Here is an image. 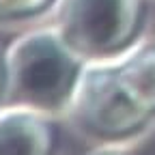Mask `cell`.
Returning a JSON list of instances; mask_svg holds the SVG:
<instances>
[{"label": "cell", "mask_w": 155, "mask_h": 155, "mask_svg": "<svg viewBox=\"0 0 155 155\" xmlns=\"http://www.w3.org/2000/svg\"><path fill=\"white\" fill-rule=\"evenodd\" d=\"M84 63L54 24L17 35L5 48L2 104L65 116Z\"/></svg>", "instance_id": "obj_1"}, {"label": "cell", "mask_w": 155, "mask_h": 155, "mask_svg": "<svg viewBox=\"0 0 155 155\" xmlns=\"http://www.w3.org/2000/svg\"><path fill=\"white\" fill-rule=\"evenodd\" d=\"M56 0H0V24H15L52 13Z\"/></svg>", "instance_id": "obj_6"}, {"label": "cell", "mask_w": 155, "mask_h": 155, "mask_svg": "<svg viewBox=\"0 0 155 155\" xmlns=\"http://www.w3.org/2000/svg\"><path fill=\"white\" fill-rule=\"evenodd\" d=\"M140 15V0H56L52 24L84 61H108L134 41Z\"/></svg>", "instance_id": "obj_3"}, {"label": "cell", "mask_w": 155, "mask_h": 155, "mask_svg": "<svg viewBox=\"0 0 155 155\" xmlns=\"http://www.w3.org/2000/svg\"><path fill=\"white\" fill-rule=\"evenodd\" d=\"M80 136L97 142H119L136 134L149 114L136 106L108 61H86L65 112Z\"/></svg>", "instance_id": "obj_2"}, {"label": "cell", "mask_w": 155, "mask_h": 155, "mask_svg": "<svg viewBox=\"0 0 155 155\" xmlns=\"http://www.w3.org/2000/svg\"><path fill=\"white\" fill-rule=\"evenodd\" d=\"M5 99V50H0V104Z\"/></svg>", "instance_id": "obj_7"}, {"label": "cell", "mask_w": 155, "mask_h": 155, "mask_svg": "<svg viewBox=\"0 0 155 155\" xmlns=\"http://www.w3.org/2000/svg\"><path fill=\"white\" fill-rule=\"evenodd\" d=\"M116 78L127 95L149 116L155 112V45L142 48L114 63Z\"/></svg>", "instance_id": "obj_5"}, {"label": "cell", "mask_w": 155, "mask_h": 155, "mask_svg": "<svg viewBox=\"0 0 155 155\" xmlns=\"http://www.w3.org/2000/svg\"><path fill=\"white\" fill-rule=\"evenodd\" d=\"M54 144V116L28 106L0 104V155H48Z\"/></svg>", "instance_id": "obj_4"}]
</instances>
